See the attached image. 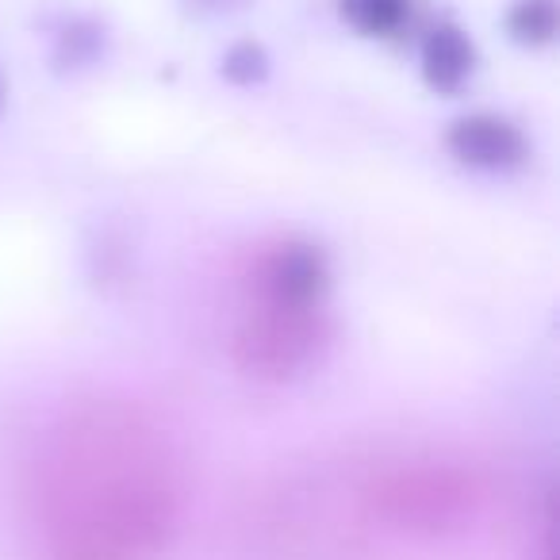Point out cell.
Listing matches in <instances>:
<instances>
[{
    "mask_svg": "<svg viewBox=\"0 0 560 560\" xmlns=\"http://www.w3.org/2000/svg\"><path fill=\"white\" fill-rule=\"evenodd\" d=\"M472 70V43L457 27H438L422 43V73L434 89H457Z\"/></svg>",
    "mask_w": 560,
    "mask_h": 560,
    "instance_id": "5b68a950",
    "label": "cell"
},
{
    "mask_svg": "<svg viewBox=\"0 0 560 560\" xmlns=\"http://www.w3.org/2000/svg\"><path fill=\"white\" fill-rule=\"evenodd\" d=\"M411 12V0H342V16L361 35H392Z\"/></svg>",
    "mask_w": 560,
    "mask_h": 560,
    "instance_id": "52a82bcc",
    "label": "cell"
},
{
    "mask_svg": "<svg viewBox=\"0 0 560 560\" xmlns=\"http://www.w3.org/2000/svg\"><path fill=\"white\" fill-rule=\"evenodd\" d=\"M445 147L457 162L472 165V170H511L526 154L518 127L506 124L499 116H465L450 127Z\"/></svg>",
    "mask_w": 560,
    "mask_h": 560,
    "instance_id": "277c9868",
    "label": "cell"
},
{
    "mask_svg": "<svg viewBox=\"0 0 560 560\" xmlns=\"http://www.w3.org/2000/svg\"><path fill=\"white\" fill-rule=\"evenodd\" d=\"M327 257L300 238L261 246L242 277V315L234 330V361L261 381H289L315 358L327 338Z\"/></svg>",
    "mask_w": 560,
    "mask_h": 560,
    "instance_id": "7a4b0ae2",
    "label": "cell"
},
{
    "mask_svg": "<svg viewBox=\"0 0 560 560\" xmlns=\"http://www.w3.org/2000/svg\"><path fill=\"white\" fill-rule=\"evenodd\" d=\"M384 503L396 522H419V526H438L450 522L472 503V491L465 488L460 476H438V472H419L411 480H396L384 491Z\"/></svg>",
    "mask_w": 560,
    "mask_h": 560,
    "instance_id": "3957f363",
    "label": "cell"
},
{
    "mask_svg": "<svg viewBox=\"0 0 560 560\" xmlns=\"http://www.w3.org/2000/svg\"><path fill=\"white\" fill-rule=\"evenodd\" d=\"M35 511L55 560H154L177 529V457L142 411L89 404L50 438Z\"/></svg>",
    "mask_w": 560,
    "mask_h": 560,
    "instance_id": "6da1fadb",
    "label": "cell"
},
{
    "mask_svg": "<svg viewBox=\"0 0 560 560\" xmlns=\"http://www.w3.org/2000/svg\"><path fill=\"white\" fill-rule=\"evenodd\" d=\"M0 101H4V85H0Z\"/></svg>",
    "mask_w": 560,
    "mask_h": 560,
    "instance_id": "ba28073f",
    "label": "cell"
},
{
    "mask_svg": "<svg viewBox=\"0 0 560 560\" xmlns=\"http://www.w3.org/2000/svg\"><path fill=\"white\" fill-rule=\"evenodd\" d=\"M506 32L522 47H545L557 35V4L552 0H518L506 16Z\"/></svg>",
    "mask_w": 560,
    "mask_h": 560,
    "instance_id": "8992f818",
    "label": "cell"
}]
</instances>
